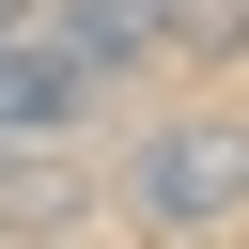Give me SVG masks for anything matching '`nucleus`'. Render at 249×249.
Wrapping results in <instances>:
<instances>
[{
  "label": "nucleus",
  "instance_id": "nucleus-3",
  "mask_svg": "<svg viewBox=\"0 0 249 249\" xmlns=\"http://www.w3.org/2000/svg\"><path fill=\"white\" fill-rule=\"evenodd\" d=\"M62 187H78V171H62V156H16V171H0V218H16V233H31V218H78V202H62Z\"/></svg>",
  "mask_w": 249,
  "mask_h": 249
},
{
  "label": "nucleus",
  "instance_id": "nucleus-2",
  "mask_svg": "<svg viewBox=\"0 0 249 249\" xmlns=\"http://www.w3.org/2000/svg\"><path fill=\"white\" fill-rule=\"evenodd\" d=\"M78 78H124L140 47H171V0H62V31H47Z\"/></svg>",
  "mask_w": 249,
  "mask_h": 249
},
{
  "label": "nucleus",
  "instance_id": "nucleus-1",
  "mask_svg": "<svg viewBox=\"0 0 249 249\" xmlns=\"http://www.w3.org/2000/svg\"><path fill=\"white\" fill-rule=\"evenodd\" d=\"M124 218L156 233H233L249 218V124H156L124 156Z\"/></svg>",
  "mask_w": 249,
  "mask_h": 249
}]
</instances>
